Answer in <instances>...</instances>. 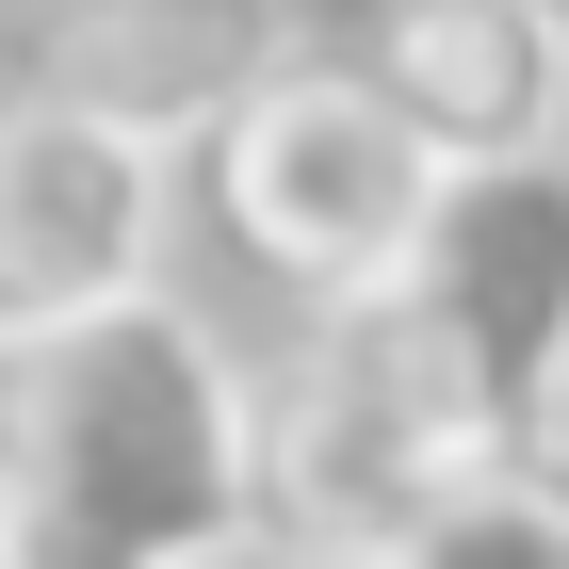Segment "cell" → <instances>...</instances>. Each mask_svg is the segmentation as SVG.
<instances>
[{"label":"cell","mask_w":569,"mask_h":569,"mask_svg":"<svg viewBox=\"0 0 569 569\" xmlns=\"http://www.w3.org/2000/svg\"><path fill=\"white\" fill-rule=\"evenodd\" d=\"M261 553V358L131 293L0 358V569H244Z\"/></svg>","instance_id":"cell-1"},{"label":"cell","mask_w":569,"mask_h":569,"mask_svg":"<svg viewBox=\"0 0 569 569\" xmlns=\"http://www.w3.org/2000/svg\"><path fill=\"white\" fill-rule=\"evenodd\" d=\"M439 147L407 131V98L358 66V49H293L212 147H196V212L244 277H277L293 309H342V293H391L407 244L439 212Z\"/></svg>","instance_id":"cell-2"},{"label":"cell","mask_w":569,"mask_h":569,"mask_svg":"<svg viewBox=\"0 0 569 569\" xmlns=\"http://www.w3.org/2000/svg\"><path fill=\"white\" fill-rule=\"evenodd\" d=\"M456 456L472 439H456L391 293L293 309V342L261 358V553L277 569H358Z\"/></svg>","instance_id":"cell-3"},{"label":"cell","mask_w":569,"mask_h":569,"mask_svg":"<svg viewBox=\"0 0 569 569\" xmlns=\"http://www.w3.org/2000/svg\"><path fill=\"white\" fill-rule=\"evenodd\" d=\"M391 309L456 407V439H553L569 423V147L456 163Z\"/></svg>","instance_id":"cell-4"},{"label":"cell","mask_w":569,"mask_h":569,"mask_svg":"<svg viewBox=\"0 0 569 569\" xmlns=\"http://www.w3.org/2000/svg\"><path fill=\"white\" fill-rule=\"evenodd\" d=\"M179 196H196V163L163 131L33 82V66H0V358L82 326V309L163 293Z\"/></svg>","instance_id":"cell-5"},{"label":"cell","mask_w":569,"mask_h":569,"mask_svg":"<svg viewBox=\"0 0 569 569\" xmlns=\"http://www.w3.org/2000/svg\"><path fill=\"white\" fill-rule=\"evenodd\" d=\"M293 49H309L293 0H33V17H17V66H33V82L163 131L179 163H196Z\"/></svg>","instance_id":"cell-6"},{"label":"cell","mask_w":569,"mask_h":569,"mask_svg":"<svg viewBox=\"0 0 569 569\" xmlns=\"http://www.w3.org/2000/svg\"><path fill=\"white\" fill-rule=\"evenodd\" d=\"M358 66L407 98V131L439 163L569 147V0H375Z\"/></svg>","instance_id":"cell-7"},{"label":"cell","mask_w":569,"mask_h":569,"mask_svg":"<svg viewBox=\"0 0 569 569\" xmlns=\"http://www.w3.org/2000/svg\"><path fill=\"white\" fill-rule=\"evenodd\" d=\"M358 569H569V423L553 439H472Z\"/></svg>","instance_id":"cell-8"},{"label":"cell","mask_w":569,"mask_h":569,"mask_svg":"<svg viewBox=\"0 0 569 569\" xmlns=\"http://www.w3.org/2000/svg\"><path fill=\"white\" fill-rule=\"evenodd\" d=\"M244 569H277V553H244Z\"/></svg>","instance_id":"cell-9"}]
</instances>
